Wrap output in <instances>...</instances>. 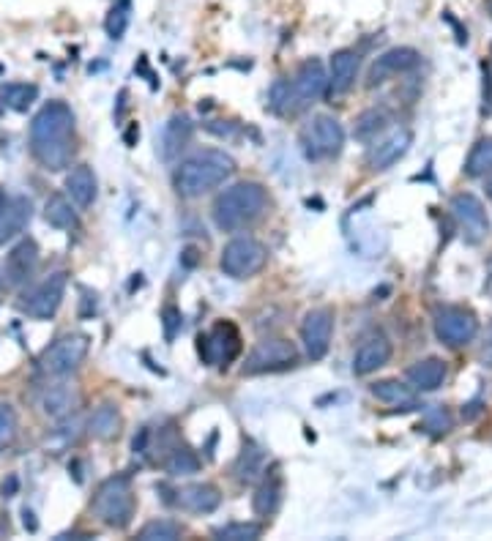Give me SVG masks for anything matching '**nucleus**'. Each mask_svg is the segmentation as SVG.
I'll return each mask as SVG.
<instances>
[{
  "instance_id": "obj_1",
  "label": "nucleus",
  "mask_w": 492,
  "mask_h": 541,
  "mask_svg": "<svg viewBox=\"0 0 492 541\" xmlns=\"http://www.w3.org/2000/svg\"><path fill=\"white\" fill-rule=\"evenodd\" d=\"M31 154L50 170L61 173L74 156V113L66 102H47L31 121Z\"/></svg>"
},
{
  "instance_id": "obj_2",
  "label": "nucleus",
  "mask_w": 492,
  "mask_h": 541,
  "mask_svg": "<svg viewBox=\"0 0 492 541\" xmlns=\"http://www.w3.org/2000/svg\"><path fill=\"white\" fill-rule=\"evenodd\" d=\"M236 173V159L219 148H203L175 164L173 189L184 200H200L203 194L214 192L230 181Z\"/></svg>"
},
{
  "instance_id": "obj_3",
  "label": "nucleus",
  "mask_w": 492,
  "mask_h": 541,
  "mask_svg": "<svg viewBox=\"0 0 492 541\" xmlns=\"http://www.w3.org/2000/svg\"><path fill=\"white\" fill-rule=\"evenodd\" d=\"M268 211V189L257 181H238L216 194L211 205V219L216 230L238 233Z\"/></svg>"
},
{
  "instance_id": "obj_4",
  "label": "nucleus",
  "mask_w": 492,
  "mask_h": 541,
  "mask_svg": "<svg viewBox=\"0 0 492 541\" xmlns=\"http://www.w3.org/2000/svg\"><path fill=\"white\" fill-rule=\"evenodd\" d=\"M91 509L107 528H113V531L129 528L134 520V511H137V495H134L132 479L123 476V473L104 479L96 495H93Z\"/></svg>"
},
{
  "instance_id": "obj_5",
  "label": "nucleus",
  "mask_w": 492,
  "mask_h": 541,
  "mask_svg": "<svg viewBox=\"0 0 492 541\" xmlns=\"http://www.w3.org/2000/svg\"><path fill=\"white\" fill-rule=\"evenodd\" d=\"M268 266V246L255 235H233L219 255V268L230 279H252Z\"/></svg>"
},
{
  "instance_id": "obj_6",
  "label": "nucleus",
  "mask_w": 492,
  "mask_h": 541,
  "mask_svg": "<svg viewBox=\"0 0 492 541\" xmlns=\"http://www.w3.org/2000/svg\"><path fill=\"white\" fill-rule=\"evenodd\" d=\"M301 148L309 162L334 159L345 148V129L334 115H312L309 123L301 129Z\"/></svg>"
},
{
  "instance_id": "obj_7",
  "label": "nucleus",
  "mask_w": 492,
  "mask_h": 541,
  "mask_svg": "<svg viewBox=\"0 0 492 541\" xmlns=\"http://www.w3.org/2000/svg\"><path fill=\"white\" fill-rule=\"evenodd\" d=\"M88 350H91V339L85 334H63L44 348L39 356V369L47 378H66L74 369H80Z\"/></svg>"
},
{
  "instance_id": "obj_8",
  "label": "nucleus",
  "mask_w": 492,
  "mask_h": 541,
  "mask_svg": "<svg viewBox=\"0 0 492 541\" xmlns=\"http://www.w3.org/2000/svg\"><path fill=\"white\" fill-rule=\"evenodd\" d=\"M290 88V102H287V115H298L309 110L312 104L326 96L328 72L318 58H309L296 69L293 80H287Z\"/></svg>"
},
{
  "instance_id": "obj_9",
  "label": "nucleus",
  "mask_w": 492,
  "mask_h": 541,
  "mask_svg": "<svg viewBox=\"0 0 492 541\" xmlns=\"http://www.w3.org/2000/svg\"><path fill=\"white\" fill-rule=\"evenodd\" d=\"M197 342H200V345H197L200 358H203L208 367H230V364L241 356V350H244L241 331H238L236 323H230V320L214 323L205 334H200Z\"/></svg>"
},
{
  "instance_id": "obj_10",
  "label": "nucleus",
  "mask_w": 492,
  "mask_h": 541,
  "mask_svg": "<svg viewBox=\"0 0 492 541\" xmlns=\"http://www.w3.org/2000/svg\"><path fill=\"white\" fill-rule=\"evenodd\" d=\"M66 287H69V274L66 271H55V274L44 276L39 285H33L20 298V309L33 320H50L61 309L63 298H66Z\"/></svg>"
},
{
  "instance_id": "obj_11",
  "label": "nucleus",
  "mask_w": 492,
  "mask_h": 541,
  "mask_svg": "<svg viewBox=\"0 0 492 541\" xmlns=\"http://www.w3.org/2000/svg\"><path fill=\"white\" fill-rule=\"evenodd\" d=\"M298 350L285 337H266L257 342L252 353L244 361V375H266V372H282V369L296 367Z\"/></svg>"
},
{
  "instance_id": "obj_12",
  "label": "nucleus",
  "mask_w": 492,
  "mask_h": 541,
  "mask_svg": "<svg viewBox=\"0 0 492 541\" xmlns=\"http://www.w3.org/2000/svg\"><path fill=\"white\" fill-rule=\"evenodd\" d=\"M432 326H435V337L449 348H465L479 334V320L465 307H441L435 312Z\"/></svg>"
},
{
  "instance_id": "obj_13",
  "label": "nucleus",
  "mask_w": 492,
  "mask_h": 541,
  "mask_svg": "<svg viewBox=\"0 0 492 541\" xmlns=\"http://www.w3.org/2000/svg\"><path fill=\"white\" fill-rule=\"evenodd\" d=\"M451 214H454L457 225H460L465 244L479 246L490 235V216H487V208H484V203L476 194H454L451 197Z\"/></svg>"
},
{
  "instance_id": "obj_14",
  "label": "nucleus",
  "mask_w": 492,
  "mask_h": 541,
  "mask_svg": "<svg viewBox=\"0 0 492 541\" xmlns=\"http://www.w3.org/2000/svg\"><path fill=\"white\" fill-rule=\"evenodd\" d=\"M334 339V309H309L301 323V345L309 361H323Z\"/></svg>"
},
{
  "instance_id": "obj_15",
  "label": "nucleus",
  "mask_w": 492,
  "mask_h": 541,
  "mask_svg": "<svg viewBox=\"0 0 492 541\" xmlns=\"http://www.w3.org/2000/svg\"><path fill=\"white\" fill-rule=\"evenodd\" d=\"M421 63V55L413 47H391L380 58H375V63L369 66L367 74V88H378L383 82L394 80L400 74L413 72Z\"/></svg>"
},
{
  "instance_id": "obj_16",
  "label": "nucleus",
  "mask_w": 492,
  "mask_h": 541,
  "mask_svg": "<svg viewBox=\"0 0 492 541\" xmlns=\"http://www.w3.org/2000/svg\"><path fill=\"white\" fill-rule=\"evenodd\" d=\"M410 145H413V132H410L408 126L391 129L389 134H383L378 143L369 148V170H372V173H386V170H391L400 159H405Z\"/></svg>"
},
{
  "instance_id": "obj_17",
  "label": "nucleus",
  "mask_w": 492,
  "mask_h": 541,
  "mask_svg": "<svg viewBox=\"0 0 492 541\" xmlns=\"http://www.w3.org/2000/svg\"><path fill=\"white\" fill-rule=\"evenodd\" d=\"M39 244L33 241L31 235H25L20 238L17 244L11 246L9 255H6V285L9 287H22L28 285L36 274V268H39Z\"/></svg>"
},
{
  "instance_id": "obj_18",
  "label": "nucleus",
  "mask_w": 492,
  "mask_h": 541,
  "mask_svg": "<svg viewBox=\"0 0 492 541\" xmlns=\"http://www.w3.org/2000/svg\"><path fill=\"white\" fill-rule=\"evenodd\" d=\"M361 58L356 50H337L328 61V88L326 99H339L356 85Z\"/></svg>"
},
{
  "instance_id": "obj_19",
  "label": "nucleus",
  "mask_w": 492,
  "mask_h": 541,
  "mask_svg": "<svg viewBox=\"0 0 492 541\" xmlns=\"http://www.w3.org/2000/svg\"><path fill=\"white\" fill-rule=\"evenodd\" d=\"M195 134V123L184 113H175L170 121L162 126V137H159V154L164 162H175L178 156L184 154Z\"/></svg>"
},
{
  "instance_id": "obj_20",
  "label": "nucleus",
  "mask_w": 492,
  "mask_h": 541,
  "mask_svg": "<svg viewBox=\"0 0 492 541\" xmlns=\"http://www.w3.org/2000/svg\"><path fill=\"white\" fill-rule=\"evenodd\" d=\"M219 503H222V492L211 481L186 484L175 492V506L186 514H211L219 509Z\"/></svg>"
},
{
  "instance_id": "obj_21",
  "label": "nucleus",
  "mask_w": 492,
  "mask_h": 541,
  "mask_svg": "<svg viewBox=\"0 0 492 541\" xmlns=\"http://www.w3.org/2000/svg\"><path fill=\"white\" fill-rule=\"evenodd\" d=\"M391 342L383 334H375V337L364 339L356 350V356H353V375H359V378H367L372 372H378L380 367H386L391 361Z\"/></svg>"
},
{
  "instance_id": "obj_22",
  "label": "nucleus",
  "mask_w": 492,
  "mask_h": 541,
  "mask_svg": "<svg viewBox=\"0 0 492 541\" xmlns=\"http://www.w3.org/2000/svg\"><path fill=\"white\" fill-rule=\"evenodd\" d=\"M39 405L47 419L61 421L80 405V391H77V386H69V383H55V386H47L41 391Z\"/></svg>"
},
{
  "instance_id": "obj_23",
  "label": "nucleus",
  "mask_w": 492,
  "mask_h": 541,
  "mask_svg": "<svg viewBox=\"0 0 492 541\" xmlns=\"http://www.w3.org/2000/svg\"><path fill=\"white\" fill-rule=\"evenodd\" d=\"M33 214V205L28 197H9L6 203H3V214H0V246L11 241V238H17V235L28 227Z\"/></svg>"
},
{
  "instance_id": "obj_24",
  "label": "nucleus",
  "mask_w": 492,
  "mask_h": 541,
  "mask_svg": "<svg viewBox=\"0 0 492 541\" xmlns=\"http://www.w3.org/2000/svg\"><path fill=\"white\" fill-rule=\"evenodd\" d=\"M66 194L80 211L91 208L96 203V194H99V184H96V173H93L88 164H77L72 167V173L66 175Z\"/></svg>"
},
{
  "instance_id": "obj_25",
  "label": "nucleus",
  "mask_w": 492,
  "mask_h": 541,
  "mask_svg": "<svg viewBox=\"0 0 492 541\" xmlns=\"http://www.w3.org/2000/svg\"><path fill=\"white\" fill-rule=\"evenodd\" d=\"M446 380V361L441 358H421L413 367H408V383L416 391H435L443 386Z\"/></svg>"
},
{
  "instance_id": "obj_26",
  "label": "nucleus",
  "mask_w": 492,
  "mask_h": 541,
  "mask_svg": "<svg viewBox=\"0 0 492 541\" xmlns=\"http://www.w3.org/2000/svg\"><path fill=\"white\" fill-rule=\"evenodd\" d=\"M282 476H279L277 470H271V473H263V481H260V487L255 490V498H252V509H255L257 517H271L274 511L279 509V503H282Z\"/></svg>"
},
{
  "instance_id": "obj_27",
  "label": "nucleus",
  "mask_w": 492,
  "mask_h": 541,
  "mask_svg": "<svg viewBox=\"0 0 492 541\" xmlns=\"http://www.w3.org/2000/svg\"><path fill=\"white\" fill-rule=\"evenodd\" d=\"M372 397L383 402V405H391V408H402L410 410L416 408V388L405 386L400 380H378V383H372Z\"/></svg>"
},
{
  "instance_id": "obj_28",
  "label": "nucleus",
  "mask_w": 492,
  "mask_h": 541,
  "mask_svg": "<svg viewBox=\"0 0 492 541\" xmlns=\"http://www.w3.org/2000/svg\"><path fill=\"white\" fill-rule=\"evenodd\" d=\"M233 473H236V479L241 484H252V481L260 479L266 473V454H263V449L257 443H252V440H246L244 449L238 454Z\"/></svg>"
},
{
  "instance_id": "obj_29",
  "label": "nucleus",
  "mask_w": 492,
  "mask_h": 541,
  "mask_svg": "<svg viewBox=\"0 0 492 541\" xmlns=\"http://www.w3.org/2000/svg\"><path fill=\"white\" fill-rule=\"evenodd\" d=\"M39 99V85L33 82H3L0 85V104L14 113H28V107Z\"/></svg>"
},
{
  "instance_id": "obj_30",
  "label": "nucleus",
  "mask_w": 492,
  "mask_h": 541,
  "mask_svg": "<svg viewBox=\"0 0 492 541\" xmlns=\"http://www.w3.org/2000/svg\"><path fill=\"white\" fill-rule=\"evenodd\" d=\"M44 219L47 225L58 227V230H74L80 225V216H77V205L63 197V194H52L50 200L44 203Z\"/></svg>"
},
{
  "instance_id": "obj_31",
  "label": "nucleus",
  "mask_w": 492,
  "mask_h": 541,
  "mask_svg": "<svg viewBox=\"0 0 492 541\" xmlns=\"http://www.w3.org/2000/svg\"><path fill=\"white\" fill-rule=\"evenodd\" d=\"M121 432V413L115 405H99L88 419V435L96 440H113Z\"/></svg>"
},
{
  "instance_id": "obj_32",
  "label": "nucleus",
  "mask_w": 492,
  "mask_h": 541,
  "mask_svg": "<svg viewBox=\"0 0 492 541\" xmlns=\"http://www.w3.org/2000/svg\"><path fill=\"white\" fill-rule=\"evenodd\" d=\"M386 123H389L386 110H378V107L364 110V113L353 121V137L361 140V143H372V140H378V134L386 129Z\"/></svg>"
},
{
  "instance_id": "obj_33",
  "label": "nucleus",
  "mask_w": 492,
  "mask_h": 541,
  "mask_svg": "<svg viewBox=\"0 0 492 541\" xmlns=\"http://www.w3.org/2000/svg\"><path fill=\"white\" fill-rule=\"evenodd\" d=\"M164 470L170 473V476H192L200 470V457H197L195 451L184 446V443H178L167 457L162 460Z\"/></svg>"
},
{
  "instance_id": "obj_34",
  "label": "nucleus",
  "mask_w": 492,
  "mask_h": 541,
  "mask_svg": "<svg viewBox=\"0 0 492 541\" xmlns=\"http://www.w3.org/2000/svg\"><path fill=\"white\" fill-rule=\"evenodd\" d=\"M492 173V137H484L473 145L471 154L465 159V175L471 178H482V175Z\"/></svg>"
},
{
  "instance_id": "obj_35",
  "label": "nucleus",
  "mask_w": 492,
  "mask_h": 541,
  "mask_svg": "<svg viewBox=\"0 0 492 541\" xmlns=\"http://www.w3.org/2000/svg\"><path fill=\"white\" fill-rule=\"evenodd\" d=\"M214 539L219 541H255L263 536V525L260 522H227V525H219L211 533Z\"/></svg>"
},
{
  "instance_id": "obj_36",
  "label": "nucleus",
  "mask_w": 492,
  "mask_h": 541,
  "mask_svg": "<svg viewBox=\"0 0 492 541\" xmlns=\"http://www.w3.org/2000/svg\"><path fill=\"white\" fill-rule=\"evenodd\" d=\"M184 536V528L178 525L175 520H151L145 522L140 533H137V539L140 541H175Z\"/></svg>"
},
{
  "instance_id": "obj_37",
  "label": "nucleus",
  "mask_w": 492,
  "mask_h": 541,
  "mask_svg": "<svg viewBox=\"0 0 492 541\" xmlns=\"http://www.w3.org/2000/svg\"><path fill=\"white\" fill-rule=\"evenodd\" d=\"M17 429H20V421H17V410L11 408L9 402L0 399V454L9 449L14 438H17Z\"/></svg>"
},
{
  "instance_id": "obj_38",
  "label": "nucleus",
  "mask_w": 492,
  "mask_h": 541,
  "mask_svg": "<svg viewBox=\"0 0 492 541\" xmlns=\"http://www.w3.org/2000/svg\"><path fill=\"white\" fill-rule=\"evenodd\" d=\"M126 25H129V3H115L110 17L104 22L107 36H110V39H121L123 33H126Z\"/></svg>"
},
{
  "instance_id": "obj_39",
  "label": "nucleus",
  "mask_w": 492,
  "mask_h": 541,
  "mask_svg": "<svg viewBox=\"0 0 492 541\" xmlns=\"http://www.w3.org/2000/svg\"><path fill=\"white\" fill-rule=\"evenodd\" d=\"M181 309L178 307H164L162 312V326H164V339L167 342H173L178 337V331H181Z\"/></svg>"
},
{
  "instance_id": "obj_40",
  "label": "nucleus",
  "mask_w": 492,
  "mask_h": 541,
  "mask_svg": "<svg viewBox=\"0 0 492 541\" xmlns=\"http://www.w3.org/2000/svg\"><path fill=\"white\" fill-rule=\"evenodd\" d=\"M432 424L438 427L435 432H449V429H451V416L443 408H435L430 413V419H427V427H432Z\"/></svg>"
},
{
  "instance_id": "obj_41",
  "label": "nucleus",
  "mask_w": 492,
  "mask_h": 541,
  "mask_svg": "<svg viewBox=\"0 0 492 541\" xmlns=\"http://www.w3.org/2000/svg\"><path fill=\"white\" fill-rule=\"evenodd\" d=\"M479 358H482V364L487 369H492V323L487 326L482 337V350H479Z\"/></svg>"
},
{
  "instance_id": "obj_42",
  "label": "nucleus",
  "mask_w": 492,
  "mask_h": 541,
  "mask_svg": "<svg viewBox=\"0 0 492 541\" xmlns=\"http://www.w3.org/2000/svg\"><path fill=\"white\" fill-rule=\"evenodd\" d=\"M14 492H17V476H9V481H3V495L11 498Z\"/></svg>"
},
{
  "instance_id": "obj_43",
  "label": "nucleus",
  "mask_w": 492,
  "mask_h": 541,
  "mask_svg": "<svg viewBox=\"0 0 492 541\" xmlns=\"http://www.w3.org/2000/svg\"><path fill=\"white\" fill-rule=\"evenodd\" d=\"M484 290L492 296V257L487 260V279H484Z\"/></svg>"
},
{
  "instance_id": "obj_44",
  "label": "nucleus",
  "mask_w": 492,
  "mask_h": 541,
  "mask_svg": "<svg viewBox=\"0 0 492 541\" xmlns=\"http://www.w3.org/2000/svg\"><path fill=\"white\" fill-rule=\"evenodd\" d=\"M487 197H490V200H492V175H490V178H487Z\"/></svg>"
},
{
  "instance_id": "obj_45",
  "label": "nucleus",
  "mask_w": 492,
  "mask_h": 541,
  "mask_svg": "<svg viewBox=\"0 0 492 541\" xmlns=\"http://www.w3.org/2000/svg\"><path fill=\"white\" fill-rule=\"evenodd\" d=\"M3 203H6V197L0 194V214H3Z\"/></svg>"
},
{
  "instance_id": "obj_46",
  "label": "nucleus",
  "mask_w": 492,
  "mask_h": 541,
  "mask_svg": "<svg viewBox=\"0 0 492 541\" xmlns=\"http://www.w3.org/2000/svg\"><path fill=\"white\" fill-rule=\"evenodd\" d=\"M487 14H490V17H492V0H487Z\"/></svg>"
},
{
  "instance_id": "obj_47",
  "label": "nucleus",
  "mask_w": 492,
  "mask_h": 541,
  "mask_svg": "<svg viewBox=\"0 0 492 541\" xmlns=\"http://www.w3.org/2000/svg\"><path fill=\"white\" fill-rule=\"evenodd\" d=\"M118 3H129V0H118Z\"/></svg>"
},
{
  "instance_id": "obj_48",
  "label": "nucleus",
  "mask_w": 492,
  "mask_h": 541,
  "mask_svg": "<svg viewBox=\"0 0 492 541\" xmlns=\"http://www.w3.org/2000/svg\"><path fill=\"white\" fill-rule=\"evenodd\" d=\"M0 115H3V104H0Z\"/></svg>"
},
{
  "instance_id": "obj_49",
  "label": "nucleus",
  "mask_w": 492,
  "mask_h": 541,
  "mask_svg": "<svg viewBox=\"0 0 492 541\" xmlns=\"http://www.w3.org/2000/svg\"><path fill=\"white\" fill-rule=\"evenodd\" d=\"M0 279H3V274H0Z\"/></svg>"
}]
</instances>
